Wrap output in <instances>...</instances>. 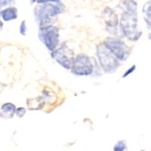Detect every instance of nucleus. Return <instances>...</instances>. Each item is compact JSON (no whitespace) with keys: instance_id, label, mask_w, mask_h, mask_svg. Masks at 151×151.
Returning <instances> with one entry per match:
<instances>
[{"instance_id":"1","label":"nucleus","mask_w":151,"mask_h":151,"mask_svg":"<svg viewBox=\"0 0 151 151\" xmlns=\"http://www.w3.org/2000/svg\"><path fill=\"white\" fill-rule=\"evenodd\" d=\"M124 6L125 11L120 21L121 29L129 40L137 41L142 34V32L137 27V3L133 0H125Z\"/></svg>"},{"instance_id":"11","label":"nucleus","mask_w":151,"mask_h":151,"mask_svg":"<svg viewBox=\"0 0 151 151\" xmlns=\"http://www.w3.org/2000/svg\"><path fill=\"white\" fill-rule=\"evenodd\" d=\"M127 150V143L125 140H121L113 146V151H125Z\"/></svg>"},{"instance_id":"18","label":"nucleus","mask_w":151,"mask_h":151,"mask_svg":"<svg viewBox=\"0 0 151 151\" xmlns=\"http://www.w3.org/2000/svg\"><path fill=\"white\" fill-rule=\"evenodd\" d=\"M30 2H31V4H33L36 2V0H30Z\"/></svg>"},{"instance_id":"17","label":"nucleus","mask_w":151,"mask_h":151,"mask_svg":"<svg viewBox=\"0 0 151 151\" xmlns=\"http://www.w3.org/2000/svg\"><path fill=\"white\" fill-rule=\"evenodd\" d=\"M2 28H3V23H2V21H0V31L2 30Z\"/></svg>"},{"instance_id":"3","label":"nucleus","mask_w":151,"mask_h":151,"mask_svg":"<svg viewBox=\"0 0 151 151\" xmlns=\"http://www.w3.org/2000/svg\"><path fill=\"white\" fill-rule=\"evenodd\" d=\"M97 55L100 64L106 73H113L119 67L118 59L110 52L104 45H101L97 48Z\"/></svg>"},{"instance_id":"2","label":"nucleus","mask_w":151,"mask_h":151,"mask_svg":"<svg viewBox=\"0 0 151 151\" xmlns=\"http://www.w3.org/2000/svg\"><path fill=\"white\" fill-rule=\"evenodd\" d=\"M64 5L60 2H47L40 4L35 9L34 14L36 20L40 27L52 25V21L55 17L64 11Z\"/></svg>"},{"instance_id":"19","label":"nucleus","mask_w":151,"mask_h":151,"mask_svg":"<svg viewBox=\"0 0 151 151\" xmlns=\"http://www.w3.org/2000/svg\"><path fill=\"white\" fill-rule=\"evenodd\" d=\"M141 151H146V150H141Z\"/></svg>"},{"instance_id":"16","label":"nucleus","mask_w":151,"mask_h":151,"mask_svg":"<svg viewBox=\"0 0 151 151\" xmlns=\"http://www.w3.org/2000/svg\"><path fill=\"white\" fill-rule=\"evenodd\" d=\"M135 67H136L135 65H133V66H132V68H129V70H128L127 72H126L125 74H124L123 76H122V77H123V78H124V77H126L127 76L129 75V73H130V74L132 73L134 70V69H135Z\"/></svg>"},{"instance_id":"5","label":"nucleus","mask_w":151,"mask_h":151,"mask_svg":"<svg viewBox=\"0 0 151 151\" xmlns=\"http://www.w3.org/2000/svg\"><path fill=\"white\" fill-rule=\"evenodd\" d=\"M39 37L49 51L53 52L59 43V29L57 27L50 26L40 27Z\"/></svg>"},{"instance_id":"15","label":"nucleus","mask_w":151,"mask_h":151,"mask_svg":"<svg viewBox=\"0 0 151 151\" xmlns=\"http://www.w3.org/2000/svg\"><path fill=\"white\" fill-rule=\"evenodd\" d=\"M60 0H36L37 3L43 4L47 2H60Z\"/></svg>"},{"instance_id":"7","label":"nucleus","mask_w":151,"mask_h":151,"mask_svg":"<svg viewBox=\"0 0 151 151\" xmlns=\"http://www.w3.org/2000/svg\"><path fill=\"white\" fill-rule=\"evenodd\" d=\"M52 57L60 65L67 70H70L75 59L74 52L67 45H62L60 48L54 50Z\"/></svg>"},{"instance_id":"13","label":"nucleus","mask_w":151,"mask_h":151,"mask_svg":"<svg viewBox=\"0 0 151 151\" xmlns=\"http://www.w3.org/2000/svg\"><path fill=\"white\" fill-rule=\"evenodd\" d=\"M27 24H26V21H23V22L21 24V27H20V33H21V35L23 36H25L27 33Z\"/></svg>"},{"instance_id":"9","label":"nucleus","mask_w":151,"mask_h":151,"mask_svg":"<svg viewBox=\"0 0 151 151\" xmlns=\"http://www.w3.org/2000/svg\"><path fill=\"white\" fill-rule=\"evenodd\" d=\"M17 10L14 7H9L4 9L0 12V16H2L4 21H11L17 18Z\"/></svg>"},{"instance_id":"14","label":"nucleus","mask_w":151,"mask_h":151,"mask_svg":"<svg viewBox=\"0 0 151 151\" xmlns=\"http://www.w3.org/2000/svg\"><path fill=\"white\" fill-rule=\"evenodd\" d=\"M12 0H0V12L3 10L6 6L10 5V2Z\"/></svg>"},{"instance_id":"12","label":"nucleus","mask_w":151,"mask_h":151,"mask_svg":"<svg viewBox=\"0 0 151 151\" xmlns=\"http://www.w3.org/2000/svg\"><path fill=\"white\" fill-rule=\"evenodd\" d=\"M15 113L19 118H22L26 113V109L24 108V107H19V108L16 109Z\"/></svg>"},{"instance_id":"10","label":"nucleus","mask_w":151,"mask_h":151,"mask_svg":"<svg viewBox=\"0 0 151 151\" xmlns=\"http://www.w3.org/2000/svg\"><path fill=\"white\" fill-rule=\"evenodd\" d=\"M143 13H144V17L146 22L147 23L149 28L150 27V1L146 2L144 5L143 9Z\"/></svg>"},{"instance_id":"4","label":"nucleus","mask_w":151,"mask_h":151,"mask_svg":"<svg viewBox=\"0 0 151 151\" xmlns=\"http://www.w3.org/2000/svg\"><path fill=\"white\" fill-rule=\"evenodd\" d=\"M104 45L119 60H127L131 55L130 48L122 40L117 38H106Z\"/></svg>"},{"instance_id":"8","label":"nucleus","mask_w":151,"mask_h":151,"mask_svg":"<svg viewBox=\"0 0 151 151\" xmlns=\"http://www.w3.org/2000/svg\"><path fill=\"white\" fill-rule=\"evenodd\" d=\"M16 106L12 103H5L1 107L0 117L4 119H12L15 114Z\"/></svg>"},{"instance_id":"6","label":"nucleus","mask_w":151,"mask_h":151,"mask_svg":"<svg viewBox=\"0 0 151 151\" xmlns=\"http://www.w3.org/2000/svg\"><path fill=\"white\" fill-rule=\"evenodd\" d=\"M72 73L77 76H89L94 71V65L89 57L84 54H79L75 57L71 67Z\"/></svg>"}]
</instances>
